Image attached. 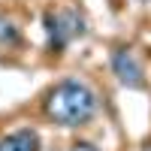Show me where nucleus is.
<instances>
[{"instance_id":"7","label":"nucleus","mask_w":151,"mask_h":151,"mask_svg":"<svg viewBox=\"0 0 151 151\" xmlns=\"http://www.w3.org/2000/svg\"><path fill=\"white\" fill-rule=\"evenodd\" d=\"M142 151H151V142H148V145H145V148H142Z\"/></svg>"},{"instance_id":"5","label":"nucleus","mask_w":151,"mask_h":151,"mask_svg":"<svg viewBox=\"0 0 151 151\" xmlns=\"http://www.w3.org/2000/svg\"><path fill=\"white\" fill-rule=\"evenodd\" d=\"M18 42H21L18 27H15L9 18L0 15V48H12V45H18Z\"/></svg>"},{"instance_id":"4","label":"nucleus","mask_w":151,"mask_h":151,"mask_svg":"<svg viewBox=\"0 0 151 151\" xmlns=\"http://www.w3.org/2000/svg\"><path fill=\"white\" fill-rule=\"evenodd\" d=\"M0 151H40V133L30 127L12 130L0 139Z\"/></svg>"},{"instance_id":"1","label":"nucleus","mask_w":151,"mask_h":151,"mask_svg":"<svg viewBox=\"0 0 151 151\" xmlns=\"http://www.w3.org/2000/svg\"><path fill=\"white\" fill-rule=\"evenodd\" d=\"M97 91L82 79H64L45 94V115L60 127H82L97 115Z\"/></svg>"},{"instance_id":"3","label":"nucleus","mask_w":151,"mask_h":151,"mask_svg":"<svg viewBox=\"0 0 151 151\" xmlns=\"http://www.w3.org/2000/svg\"><path fill=\"white\" fill-rule=\"evenodd\" d=\"M112 73H115L118 82L124 88H130V91L145 88V70H142V64H139V58H136L133 48H115V52H112Z\"/></svg>"},{"instance_id":"6","label":"nucleus","mask_w":151,"mask_h":151,"mask_svg":"<svg viewBox=\"0 0 151 151\" xmlns=\"http://www.w3.org/2000/svg\"><path fill=\"white\" fill-rule=\"evenodd\" d=\"M70 151H100V148H94L91 142H73V145H70Z\"/></svg>"},{"instance_id":"2","label":"nucleus","mask_w":151,"mask_h":151,"mask_svg":"<svg viewBox=\"0 0 151 151\" xmlns=\"http://www.w3.org/2000/svg\"><path fill=\"white\" fill-rule=\"evenodd\" d=\"M42 24H45V36H48L52 52H64L76 36L85 33V18L76 9H48Z\"/></svg>"}]
</instances>
